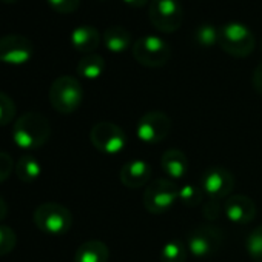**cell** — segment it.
I'll return each mask as SVG.
<instances>
[{
    "mask_svg": "<svg viewBox=\"0 0 262 262\" xmlns=\"http://www.w3.org/2000/svg\"><path fill=\"white\" fill-rule=\"evenodd\" d=\"M70 40L73 48L79 53L91 54L100 45V33L91 25H82L73 30Z\"/></svg>",
    "mask_w": 262,
    "mask_h": 262,
    "instance_id": "9a60e30c",
    "label": "cell"
},
{
    "mask_svg": "<svg viewBox=\"0 0 262 262\" xmlns=\"http://www.w3.org/2000/svg\"><path fill=\"white\" fill-rule=\"evenodd\" d=\"M187 260V247L178 241H168L161 250V262H185Z\"/></svg>",
    "mask_w": 262,
    "mask_h": 262,
    "instance_id": "44dd1931",
    "label": "cell"
},
{
    "mask_svg": "<svg viewBox=\"0 0 262 262\" xmlns=\"http://www.w3.org/2000/svg\"><path fill=\"white\" fill-rule=\"evenodd\" d=\"M105 60L99 54H85L77 63V74L88 80H96L103 74Z\"/></svg>",
    "mask_w": 262,
    "mask_h": 262,
    "instance_id": "d6986e66",
    "label": "cell"
},
{
    "mask_svg": "<svg viewBox=\"0 0 262 262\" xmlns=\"http://www.w3.org/2000/svg\"><path fill=\"white\" fill-rule=\"evenodd\" d=\"M224 242V233L211 225L202 224L190 230L187 236V247L194 257H210L219 251Z\"/></svg>",
    "mask_w": 262,
    "mask_h": 262,
    "instance_id": "ba28073f",
    "label": "cell"
},
{
    "mask_svg": "<svg viewBox=\"0 0 262 262\" xmlns=\"http://www.w3.org/2000/svg\"><path fill=\"white\" fill-rule=\"evenodd\" d=\"M208 199L225 201L234 187V176L224 167H211L204 171L199 185Z\"/></svg>",
    "mask_w": 262,
    "mask_h": 262,
    "instance_id": "7c38bea8",
    "label": "cell"
},
{
    "mask_svg": "<svg viewBox=\"0 0 262 262\" xmlns=\"http://www.w3.org/2000/svg\"><path fill=\"white\" fill-rule=\"evenodd\" d=\"M0 2H4V4H16L17 0H0Z\"/></svg>",
    "mask_w": 262,
    "mask_h": 262,
    "instance_id": "d6a6232c",
    "label": "cell"
},
{
    "mask_svg": "<svg viewBox=\"0 0 262 262\" xmlns=\"http://www.w3.org/2000/svg\"><path fill=\"white\" fill-rule=\"evenodd\" d=\"M33 219L36 227L48 236H63L73 225L71 211L57 202H45L39 205Z\"/></svg>",
    "mask_w": 262,
    "mask_h": 262,
    "instance_id": "3957f363",
    "label": "cell"
},
{
    "mask_svg": "<svg viewBox=\"0 0 262 262\" xmlns=\"http://www.w3.org/2000/svg\"><path fill=\"white\" fill-rule=\"evenodd\" d=\"M133 57L147 68H161L171 59V47L158 36H142L133 43Z\"/></svg>",
    "mask_w": 262,
    "mask_h": 262,
    "instance_id": "5b68a950",
    "label": "cell"
},
{
    "mask_svg": "<svg viewBox=\"0 0 262 262\" xmlns=\"http://www.w3.org/2000/svg\"><path fill=\"white\" fill-rule=\"evenodd\" d=\"M148 17L158 31L171 34L181 28L184 20V10L179 0H151Z\"/></svg>",
    "mask_w": 262,
    "mask_h": 262,
    "instance_id": "52a82bcc",
    "label": "cell"
},
{
    "mask_svg": "<svg viewBox=\"0 0 262 262\" xmlns=\"http://www.w3.org/2000/svg\"><path fill=\"white\" fill-rule=\"evenodd\" d=\"M217 45L231 57H247L256 47V39L251 30L241 22H228L219 28Z\"/></svg>",
    "mask_w": 262,
    "mask_h": 262,
    "instance_id": "7a4b0ae2",
    "label": "cell"
},
{
    "mask_svg": "<svg viewBox=\"0 0 262 262\" xmlns=\"http://www.w3.org/2000/svg\"><path fill=\"white\" fill-rule=\"evenodd\" d=\"M122 2L129 8H142L148 4V0H122Z\"/></svg>",
    "mask_w": 262,
    "mask_h": 262,
    "instance_id": "4dcf8cb0",
    "label": "cell"
},
{
    "mask_svg": "<svg viewBox=\"0 0 262 262\" xmlns=\"http://www.w3.org/2000/svg\"><path fill=\"white\" fill-rule=\"evenodd\" d=\"M194 42L204 48H210L217 45L219 42V28L210 25V24H202L196 28L194 31Z\"/></svg>",
    "mask_w": 262,
    "mask_h": 262,
    "instance_id": "7402d4cb",
    "label": "cell"
},
{
    "mask_svg": "<svg viewBox=\"0 0 262 262\" xmlns=\"http://www.w3.org/2000/svg\"><path fill=\"white\" fill-rule=\"evenodd\" d=\"M110 250L102 241H86L79 245L74 254V262H108Z\"/></svg>",
    "mask_w": 262,
    "mask_h": 262,
    "instance_id": "e0dca14e",
    "label": "cell"
},
{
    "mask_svg": "<svg viewBox=\"0 0 262 262\" xmlns=\"http://www.w3.org/2000/svg\"><path fill=\"white\" fill-rule=\"evenodd\" d=\"M245 248L254 262H262V225L251 230L245 241Z\"/></svg>",
    "mask_w": 262,
    "mask_h": 262,
    "instance_id": "603a6c76",
    "label": "cell"
},
{
    "mask_svg": "<svg viewBox=\"0 0 262 262\" xmlns=\"http://www.w3.org/2000/svg\"><path fill=\"white\" fill-rule=\"evenodd\" d=\"M83 100V88L73 76H60L50 86V102L62 114L74 113Z\"/></svg>",
    "mask_w": 262,
    "mask_h": 262,
    "instance_id": "277c9868",
    "label": "cell"
},
{
    "mask_svg": "<svg viewBox=\"0 0 262 262\" xmlns=\"http://www.w3.org/2000/svg\"><path fill=\"white\" fill-rule=\"evenodd\" d=\"M34 56V45L30 39L20 34L0 37V62L19 67L28 63Z\"/></svg>",
    "mask_w": 262,
    "mask_h": 262,
    "instance_id": "8fae6325",
    "label": "cell"
},
{
    "mask_svg": "<svg viewBox=\"0 0 262 262\" xmlns=\"http://www.w3.org/2000/svg\"><path fill=\"white\" fill-rule=\"evenodd\" d=\"M221 210H222L221 201L208 199V202H205V205H204V208H202V214H204V217H207L208 221H214V219H217V216L221 214Z\"/></svg>",
    "mask_w": 262,
    "mask_h": 262,
    "instance_id": "f1b7e54d",
    "label": "cell"
},
{
    "mask_svg": "<svg viewBox=\"0 0 262 262\" xmlns=\"http://www.w3.org/2000/svg\"><path fill=\"white\" fill-rule=\"evenodd\" d=\"M16 173H17V176H19V179L22 182L33 184V182H36L40 178V174H42V165H40V162L34 156L24 155L16 162Z\"/></svg>",
    "mask_w": 262,
    "mask_h": 262,
    "instance_id": "ffe728a7",
    "label": "cell"
},
{
    "mask_svg": "<svg viewBox=\"0 0 262 262\" xmlns=\"http://www.w3.org/2000/svg\"><path fill=\"white\" fill-rule=\"evenodd\" d=\"M47 2L59 14H71L80 7V0H47Z\"/></svg>",
    "mask_w": 262,
    "mask_h": 262,
    "instance_id": "4316f807",
    "label": "cell"
},
{
    "mask_svg": "<svg viewBox=\"0 0 262 262\" xmlns=\"http://www.w3.org/2000/svg\"><path fill=\"white\" fill-rule=\"evenodd\" d=\"M161 167L164 173L171 179H182L188 171V158L181 150H167L162 155Z\"/></svg>",
    "mask_w": 262,
    "mask_h": 262,
    "instance_id": "2e32d148",
    "label": "cell"
},
{
    "mask_svg": "<svg viewBox=\"0 0 262 262\" xmlns=\"http://www.w3.org/2000/svg\"><path fill=\"white\" fill-rule=\"evenodd\" d=\"M103 45L106 47L108 51L114 54L123 53L129 45H131V34L126 28L120 25H113L103 31Z\"/></svg>",
    "mask_w": 262,
    "mask_h": 262,
    "instance_id": "ac0fdd59",
    "label": "cell"
},
{
    "mask_svg": "<svg viewBox=\"0 0 262 262\" xmlns=\"http://www.w3.org/2000/svg\"><path fill=\"white\" fill-rule=\"evenodd\" d=\"M14 116H16L14 100L4 91H0V126H7L8 123H11Z\"/></svg>",
    "mask_w": 262,
    "mask_h": 262,
    "instance_id": "484cf974",
    "label": "cell"
},
{
    "mask_svg": "<svg viewBox=\"0 0 262 262\" xmlns=\"http://www.w3.org/2000/svg\"><path fill=\"white\" fill-rule=\"evenodd\" d=\"M120 182L126 188H139L144 187L150 178H151V167L148 162L142 159H133L128 161L126 164L122 165L120 173H119Z\"/></svg>",
    "mask_w": 262,
    "mask_h": 262,
    "instance_id": "5bb4252c",
    "label": "cell"
},
{
    "mask_svg": "<svg viewBox=\"0 0 262 262\" xmlns=\"http://www.w3.org/2000/svg\"><path fill=\"white\" fill-rule=\"evenodd\" d=\"M171 129V119L159 110L147 111L136 125V135L145 144L162 142Z\"/></svg>",
    "mask_w": 262,
    "mask_h": 262,
    "instance_id": "30bf717a",
    "label": "cell"
},
{
    "mask_svg": "<svg viewBox=\"0 0 262 262\" xmlns=\"http://www.w3.org/2000/svg\"><path fill=\"white\" fill-rule=\"evenodd\" d=\"M90 141L93 147L105 155H117L126 145L123 129L113 122H99L90 131Z\"/></svg>",
    "mask_w": 262,
    "mask_h": 262,
    "instance_id": "9c48e42d",
    "label": "cell"
},
{
    "mask_svg": "<svg viewBox=\"0 0 262 262\" xmlns=\"http://www.w3.org/2000/svg\"><path fill=\"white\" fill-rule=\"evenodd\" d=\"M51 136V125L45 116L36 111L24 113L13 125V141L22 150H37Z\"/></svg>",
    "mask_w": 262,
    "mask_h": 262,
    "instance_id": "6da1fadb",
    "label": "cell"
},
{
    "mask_svg": "<svg viewBox=\"0 0 262 262\" xmlns=\"http://www.w3.org/2000/svg\"><path fill=\"white\" fill-rule=\"evenodd\" d=\"M16 244H17L16 231L8 225L0 224V256L10 254L16 248Z\"/></svg>",
    "mask_w": 262,
    "mask_h": 262,
    "instance_id": "d4e9b609",
    "label": "cell"
},
{
    "mask_svg": "<svg viewBox=\"0 0 262 262\" xmlns=\"http://www.w3.org/2000/svg\"><path fill=\"white\" fill-rule=\"evenodd\" d=\"M224 213L227 219L237 225L250 224L256 216V205L251 198L244 194L228 196L224 201Z\"/></svg>",
    "mask_w": 262,
    "mask_h": 262,
    "instance_id": "4fadbf2b",
    "label": "cell"
},
{
    "mask_svg": "<svg viewBox=\"0 0 262 262\" xmlns=\"http://www.w3.org/2000/svg\"><path fill=\"white\" fill-rule=\"evenodd\" d=\"M14 168H16V165H14L13 158L5 151H0V184L10 179Z\"/></svg>",
    "mask_w": 262,
    "mask_h": 262,
    "instance_id": "83f0119b",
    "label": "cell"
},
{
    "mask_svg": "<svg viewBox=\"0 0 262 262\" xmlns=\"http://www.w3.org/2000/svg\"><path fill=\"white\" fill-rule=\"evenodd\" d=\"M253 86L259 94H262V62L253 71Z\"/></svg>",
    "mask_w": 262,
    "mask_h": 262,
    "instance_id": "f546056e",
    "label": "cell"
},
{
    "mask_svg": "<svg viewBox=\"0 0 262 262\" xmlns=\"http://www.w3.org/2000/svg\"><path fill=\"white\" fill-rule=\"evenodd\" d=\"M204 198V191L201 187L193 185V184H187L184 187L179 188V201L187 205V207H196L201 204Z\"/></svg>",
    "mask_w": 262,
    "mask_h": 262,
    "instance_id": "cb8c5ba5",
    "label": "cell"
},
{
    "mask_svg": "<svg viewBox=\"0 0 262 262\" xmlns=\"http://www.w3.org/2000/svg\"><path fill=\"white\" fill-rule=\"evenodd\" d=\"M179 201V188L170 179H155L145 188L144 207L151 214L170 211Z\"/></svg>",
    "mask_w": 262,
    "mask_h": 262,
    "instance_id": "8992f818",
    "label": "cell"
},
{
    "mask_svg": "<svg viewBox=\"0 0 262 262\" xmlns=\"http://www.w3.org/2000/svg\"><path fill=\"white\" fill-rule=\"evenodd\" d=\"M7 214H8V205H7L5 199L0 196V222L7 217Z\"/></svg>",
    "mask_w": 262,
    "mask_h": 262,
    "instance_id": "1f68e13d",
    "label": "cell"
}]
</instances>
